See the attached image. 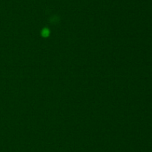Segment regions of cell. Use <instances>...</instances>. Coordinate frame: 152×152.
Wrapping results in <instances>:
<instances>
[]
</instances>
